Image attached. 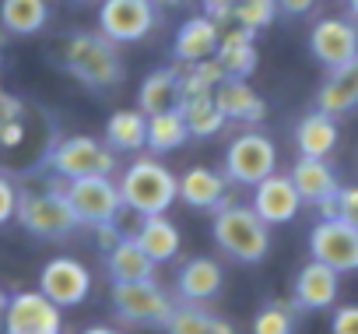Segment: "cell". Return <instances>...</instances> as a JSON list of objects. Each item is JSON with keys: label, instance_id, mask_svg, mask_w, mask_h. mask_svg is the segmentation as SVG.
I'll return each instance as SVG.
<instances>
[{"label": "cell", "instance_id": "obj_12", "mask_svg": "<svg viewBox=\"0 0 358 334\" xmlns=\"http://www.w3.org/2000/svg\"><path fill=\"white\" fill-rule=\"evenodd\" d=\"M39 292L46 299H53L60 309H71V306H81L92 295V274L74 257H53L39 271Z\"/></svg>", "mask_w": 358, "mask_h": 334}, {"label": "cell", "instance_id": "obj_28", "mask_svg": "<svg viewBox=\"0 0 358 334\" xmlns=\"http://www.w3.org/2000/svg\"><path fill=\"white\" fill-rule=\"evenodd\" d=\"M106 144L113 151H137L148 144V116L141 109H116L106 123Z\"/></svg>", "mask_w": 358, "mask_h": 334}, {"label": "cell", "instance_id": "obj_23", "mask_svg": "<svg viewBox=\"0 0 358 334\" xmlns=\"http://www.w3.org/2000/svg\"><path fill=\"white\" fill-rule=\"evenodd\" d=\"M134 239L141 243V250L155 260V264H165L179 253V246H183V236H179L176 222L165 218V215H148L137 222V232Z\"/></svg>", "mask_w": 358, "mask_h": 334}, {"label": "cell", "instance_id": "obj_1", "mask_svg": "<svg viewBox=\"0 0 358 334\" xmlns=\"http://www.w3.org/2000/svg\"><path fill=\"white\" fill-rule=\"evenodd\" d=\"M64 183L60 176L46 173L39 190H18V225L39 239H67L78 229V218L64 197Z\"/></svg>", "mask_w": 358, "mask_h": 334}, {"label": "cell", "instance_id": "obj_8", "mask_svg": "<svg viewBox=\"0 0 358 334\" xmlns=\"http://www.w3.org/2000/svg\"><path fill=\"white\" fill-rule=\"evenodd\" d=\"M113 309L127 323L165 327L176 306L158 288V281H113Z\"/></svg>", "mask_w": 358, "mask_h": 334}, {"label": "cell", "instance_id": "obj_5", "mask_svg": "<svg viewBox=\"0 0 358 334\" xmlns=\"http://www.w3.org/2000/svg\"><path fill=\"white\" fill-rule=\"evenodd\" d=\"M43 169L60 176V180H81V176H113L116 173V151L88 134H74L57 141L46 158H43Z\"/></svg>", "mask_w": 358, "mask_h": 334}, {"label": "cell", "instance_id": "obj_37", "mask_svg": "<svg viewBox=\"0 0 358 334\" xmlns=\"http://www.w3.org/2000/svg\"><path fill=\"white\" fill-rule=\"evenodd\" d=\"M330 334H358V306H337L330 320Z\"/></svg>", "mask_w": 358, "mask_h": 334}, {"label": "cell", "instance_id": "obj_30", "mask_svg": "<svg viewBox=\"0 0 358 334\" xmlns=\"http://www.w3.org/2000/svg\"><path fill=\"white\" fill-rule=\"evenodd\" d=\"M225 81V71L218 60H194V64H179V99H194V95H215V88Z\"/></svg>", "mask_w": 358, "mask_h": 334}, {"label": "cell", "instance_id": "obj_17", "mask_svg": "<svg viewBox=\"0 0 358 334\" xmlns=\"http://www.w3.org/2000/svg\"><path fill=\"white\" fill-rule=\"evenodd\" d=\"M288 176H292L302 204H316L320 208L323 201L337 197V190H341V183H337L334 169L327 165V158H306V155H299V162L292 165Z\"/></svg>", "mask_w": 358, "mask_h": 334}, {"label": "cell", "instance_id": "obj_2", "mask_svg": "<svg viewBox=\"0 0 358 334\" xmlns=\"http://www.w3.org/2000/svg\"><path fill=\"white\" fill-rule=\"evenodd\" d=\"M211 236L218 250L239 264H260L271 253V225L250 204H222L215 211Z\"/></svg>", "mask_w": 358, "mask_h": 334}, {"label": "cell", "instance_id": "obj_24", "mask_svg": "<svg viewBox=\"0 0 358 334\" xmlns=\"http://www.w3.org/2000/svg\"><path fill=\"white\" fill-rule=\"evenodd\" d=\"M106 267L113 281H155V260L141 250V243L134 236H123L109 253H106Z\"/></svg>", "mask_w": 358, "mask_h": 334}, {"label": "cell", "instance_id": "obj_19", "mask_svg": "<svg viewBox=\"0 0 358 334\" xmlns=\"http://www.w3.org/2000/svg\"><path fill=\"white\" fill-rule=\"evenodd\" d=\"M179 197L197 211H218L222 204H229V187H225L222 173L194 165V169H187L179 176Z\"/></svg>", "mask_w": 358, "mask_h": 334}, {"label": "cell", "instance_id": "obj_20", "mask_svg": "<svg viewBox=\"0 0 358 334\" xmlns=\"http://www.w3.org/2000/svg\"><path fill=\"white\" fill-rule=\"evenodd\" d=\"M215 102L222 109L225 120H239V123H260L267 120V102L246 85V78H225L215 88Z\"/></svg>", "mask_w": 358, "mask_h": 334}, {"label": "cell", "instance_id": "obj_43", "mask_svg": "<svg viewBox=\"0 0 358 334\" xmlns=\"http://www.w3.org/2000/svg\"><path fill=\"white\" fill-rule=\"evenodd\" d=\"M8 299H11V295L0 288V334H4V320H8Z\"/></svg>", "mask_w": 358, "mask_h": 334}, {"label": "cell", "instance_id": "obj_27", "mask_svg": "<svg viewBox=\"0 0 358 334\" xmlns=\"http://www.w3.org/2000/svg\"><path fill=\"white\" fill-rule=\"evenodd\" d=\"M50 22L46 0H0V25L11 36H36Z\"/></svg>", "mask_w": 358, "mask_h": 334}, {"label": "cell", "instance_id": "obj_18", "mask_svg": "<svg viewBox=\"0 0 358 334\" xmlns=\"http://www.w3.org/2000/svg\"><path fill=\"white\" fill-rule=\"evenodd\" d=\"M176 292H179L183 302H197V306L211 302L222 292V267H218V260H211V257L187 260L183 267H179V274H176Z\"/></svg>", "mask_w": 358, "mask_h": 334}, {"label": "cell", "instance_id": "obj_48", "mask_svg": "<svg viewBox=\"0 0 358 334\" xmlns=\"http://www.w3.org/2000/svg\"><path fill=\"white\" fill-rule=\"evenodd\" d=\"M74 4H85V0H74Z\"/></svg>", "mask_w": 358, "mask_h": 334}, {"label": "cell", "instance_id": "obj_21", "mask_svg": "<svg viewBox=\"0 0 358 334\" xmlns=\"http://www.w3.org/2000/svg\"><path fill=\"white\" fill-rule=\"evenodd\" d=\"M316 109H323L330 116H344V113L358 109V57L330 71V78L323 81V88L316 95Z\"/></svg>", "mask_w": 358, "mask_h": 334}, {"label": "cell", "instance_id": "obj_22", "mask_svg": "<svg viewBox=\"0 0 358 334\" xmlns=\"http://www.w3.org/2000/svg\"><path fill=\"white\" fill-rule=\"evenodd\" d=\"M253 36H257V32H250V29H243V25L222 32L215 60L222 64L225 78H250V74L257 71V46H253Z\"/></svg>", "mask_w": 358, "mask_h": 334}, {"label": "cell", "instance_id": "obj_44", "mask_svg": "<svg viewBox=\"0 0 358 334\" xmlns=\"http://www.w3.org/2000/svg\"><path fill=\"white\" fill-rule=\"evenodd\" d=\"M85 334H120V330H113V327H88Z\"/></svg>", "mask_w": 358, "mask_h": 334}, {"label": "cell", "instance_id": "obj_33", "mask_svg": "<svg viewBox=\"0 0 358 334\" xmlns=\"http://www.w3.org/2000/svg\"><path fill=\"white\" fill-rule=\"evenodd\" d=\"M211 327H215V313L201 309L197 302H183L172 309L165 334H211Z\"/></svg>", "mask_w": 358, "mask_h": 334}, {"label": "cell", "instance_id": "obj_10", "mask_svg": "<svg viewBox=\"0 0 358 334\" xmlns=\"http://www.w3.org/2000/svg\"><path fill=\"white\" fill-rule=\"evenodd\" d=\"M155 29V0H106L99 8V32L109 43H141Z\"/></svg>", "mask_w": 358, "mask_h": 334}, {"label": "cell", "instance_id": "obj_31", "mask_svg": "<svg viewBox=\"0 0 358 334\" xmlns=\"http://www.w3.org/2000/svg\"><path fill=\"white\" fill-rule=\"evenodd\" d=\"M179 113H183L190 137H215L225 127V116L215 102V95H194V99H179Z\"/></svg>", "mask_w": 358, "mask_h": 334}, {"label": "cell", "instance_id": "obj_16", "mask_svg": "<svg viewBox=\"0 0 358 334\" xmlns=\"http://www.w3.org/2000/svg\"><path fill=\"white\" fill-rule=\"evenodd\" d=\"M218 39H222V29L215 18L208 15H194L179 25L176 32V43H172V53L179 64H194V60H208L218 53Z\"/></svg>", "mask_w": 358, "mask_h": 334}, {"label": "cell", "instance_id": "obj_4", "mask_svg": "<svg viewBox=\"0 0 358 334\" xmlns=\"http://www.w3.org/2000/svg\"><path fill=\"white\" fill-rule=\"evenodd\" d=\"M120 197H123V208L141 218L165 215L169 204L179 197V180L158 158H134L120 176Z\"/></svg>", "mask_w": 358, "mask_h": 334}, {"label": "cell", "instance_id": "obj_40", "mask_svg": "<svg viewBox=\"0 0 358 334\" xmlns=\"http://www.w3.org/2000/svg\"><path fill=\"white\" fill-rule=\"evenodd\" d=\"M25 141V127H22V120H11L4 130H0V148H18Z\"/></svg>", "mask_w": 358, "mask_h": 334}, {"label": "cell", "instance_id": "obj_47", "mask_svg": "<svg viewBox=\"0 0 358 334\" xmlns=\"http://www.w3.org/2000/svg\"><path fill=\"white\" fill-rule=\"evenodd\" d=\"M165 4H176V0H165Z\"/></svg>", "mask_w": 358, "mask_h": 334}, {"label": "cell", "instance_id": "obj_36", "mask_svg": "<svg viewBox=\"0 0 358 334\" xmlns=\"http://www.w3.org/2000/svg\"><path fill=\"white\" fill-rule=\"evenodd\" d=\"M337 218H344L351 229H358V187L337 190Z\"/></svg>", "mask_w": 358, "mask_h": 334}, {"label": "cell", "instance_id": "obj_9", "mask_svg": "<svg viewBox=\"0 0 358 334\" xmlns=\"http://www.w3.org/2000/svg\"><path fill=\"white\" fill-rule=\"evenodd\" d=\"M309 253L337 274H351L358 271V229L344 218H320L309 232Z\"/></svg>", "mask_w": 358, "mask_h": 334}, {"label": "cell", "instance_id": "obj_11", "mask_svg": "<svg viewBox=\"0 0 358 334\" xmlns=\"http://www.w3.org/2000/svg\"><path fill=\"white\" fill-rule=\"evenodd\" d=\"M4 334H64V316L53 299L36 292H15L8 299Z\"/></svg>", "mask_w": 358, "mask_h": 334}, {"label": "cell", "instance_id": "obj_32", "mask_svg": "<svg viewBox=\"0 0 358 334\" xmlns=\"http://www.w3.org/2000/svg\"><path fill=\"white\" fill-rule=\"evenodd\" d=\"M295 302L288 299H271L257 320H253V334H295Z\"/></svg>", "mask_w": 358, "mask_h": 334}, {"label": "cell", "instance_id": "obj_35", "mask_svg": "<svg viewBox=\"0 0 358 334\" xmlns=\"http://www.w3.org/2000/svg\"><path fill=\"white\" fill-rule=\"evenodd\" d=\"M15 211H18V187L11 176L0 173V225H8L15 218Z\"/></svg>", "mask_w": 358, "mask_h": 334}, {"label": "cell", "instance_id": "obj_15", "mask_svg": "<svg viewBox=\"0 0 358 334\" xmlns=\"http://www.w3.org/2000/svg\"><path fill=\"white\" fill-rule=\"evenodd\" d=\"M337 288H341V274L320 260H309L299 274H295V285H292V302L306 313H316V309H330L337 302Z\"/></svg>", "mask_w": 358, "mask_h": 334}, {"label": "cell", "instance_id": "obj_29", "mask_svg": "<svg viewBox=\"0 0 358 334\" xmlns=\"http://www.w3.org/2000/svg\"><path fill=\"white\" fill-rule=\"evenodd\" d=\"M190 141V127L183 120V113L176 109H165V113H155L148 116V148L151 151H176V148H183Z\"/></svg>", "mask_w": 358, "mask_h": 334}, {"label": "cell", "instance_id": "obj_39", "mask_svg": "<svg viewBox=\"0 0 358 334\" xmlns=\"http://www.w3.org/2000/svg\"><path fill=\"white\" fill-rule=\"evenodd\" d=\"M201 4H204V15H208V18H215V22L222 25V22H229V18H232L236 0H201Z\"/></svg>", "mask_w": 358, "mask_h": 334}, {"label": "cell", "instance_id": "obj_46", "mask_svg": "<svg viewBox=\"0 0 358 334\" xmlns=\"http://www.w3.org/2000/svg\"><path fill=\"white\" fill-rule=\"evenodd\" d=\"M0 60H4V39H0Z\"/></svg>", "mask_w": 358, "mask_h": 334}, {"label": "cell", "instance_id": "obj_7", "mask_svg": "<svg viewBox=\"0 0 358 334\" xmlns=\"http://www.w3.org/2000/svg\"><path fill=\"white\" fill-rule=\"evenodd\" d=\"M64 197H67L78 225H102V222H113L116 215H123L120 183H113L109 176L67 180L64 183Z\"/></svg>", "mask_w": 358, "mask_h": 334}, {"label": "cell", "instance_id": "obj_13", "mask_svg": "<svg viewBox=\"0 0 358 334\" xmlns=\"http://www.w3.org/2000/svg\"><path fill=\"white\" fill-rule=\"evenodd\" d=\"M309 50L323 67H341L358 57V29L344 18H320L309 32Z\"/></svg>", "mask_w": 358, "mask_h": 334}, {"label": "cell", "instance_id": "obj_41", "mask_svg": "<svg viewBox=\"0 0 358 334\" xmlns=\"http://www.w3.org/2000/svg\"><path fill=\"white\" fill-rule=\"evenodd\" d=\"M313 8H316V0H278V11H285V15H292V18L309 15Z\"/></svg>", "mask_w": 358, "mask_h": 334}, {"label": "cell", "instance_id": "obj_38", "mask_svg": "<svg viewBox=\"0 0 358 334\" xmlns=\"http://www.w3.org/2000/svg\"><path fill=\"white\" fill-rule=\"evenodd\" d=\"M22 113H25V106H22V99H18V95L0 92V130H4L11 120H22Z\"/></svg>", "mask_w": 358, "mask_h": 334}, {"label": "cell", "instance_id": "obj_34", "mask_svg": "<svg viewBox=\"0 0 358 334\" xmlns=\"http://www.w3.org/2000/svg\"><path fill=\"white\" fill-rule=\"evenodd\" d=\"M232 18H236V25H243L250 32H260L278 18V0H236Z\"/></svg>", "mask_w": 358, "mask_h": 334}, {"label": "cell", "instance_id": "obj_26", "mask_svg": "<svg viewBox=\"0 0 358 334\" xmlns=\"http://www.w3.org/2000/svg\"><path fill=\"white\" fill-rule=\"evenodd\" d=\"M295 144H299V155H306V158H327L337 148V123H334V116L323 113V109L302 116V123L295 127Z\"/></svg>", "mask_w": 358, "mask_h": 334}, {"label": "cell", "instance_id": "obj_6", "mask_svg": "<svg viewBox=\"0 0 358 334\" xmlns=\"http://www.w3.org/2000/svg\"><path fill=\"white\" fill-rule=\"evenodd\" d=\"M274 169H278V148L267 134L246 130L225 151V180H232L239 187H257Z\"/></svg>", "mask_w": 358, "mask_h": 334}, {"label": "cell", "instance_id": "obj_25", "mask_svg": "<svg viewBox=\"0 0 358 334\" xmlns=\"http://www.w3.org/2000/svg\"><path fill=\"white\" fill-rule=\"evenodd\" d=\"M176 106H179V67L151 71L137 88V109L144 116H155V113H165Z\"/></svg>", "mask_w": 358, "mask_h": 334}, {"label": "cell", "instance_id": "obj_3", "mask_svg": "<svg viewBox=\"0 0 358 334\" xmlns=\"http://www.w3.org/2000/svg\"><path fill=\"white\" fill-rule=\"evenodd\" d=\"M60 64L64 71L81 81L85 88H113L123 81V60L116 53V43H109L102 32H78L64 43V53H60Z\"/></svg>", "mask_w": 358, "mask_h": 334}, {"label": "cell", "instance_id": "obj_45", "mask_svg": "<svg viewBox=\"0 0 358 334\" xmlns=\"http://www.w3.org/2000/svg\"><path fill=\"white\" fill-rule=\"evenodd\" d=\"M348 8H351V18L358 22V0H348Z\"/></svg>", "mask_w": 358, "mask_h": 334}, {"label": "cell", "instance_id": "obj_42", "mask_svg": "<svg viewBox=\"0 0 358 334\" xmlns=\"http://www.w3.org/2000/svg\"><path fill=\"white\" fill-rule=\"evenodd\" d=\"M211 334H236V327H232L229 320H222V316H215V327H211Z\"/></svg>", "mask_w": 358, "mask_h": 334}, {"label": "cell", "instance_id": "obj_14", "mask_svg": "<svg viewBox=\"0 0 358 334\" xmlns=\"http://www.w3.org/2000/svg\"><path fill=\"white\" fill-rule=\"evenodd\" d=\"M267 225H285L299 215L302 208V197L292 183V176H281V173H271L267 180H260L253 187V204H250Z\"/></svg>", "mask_w": 358, "mask_h": 334}]
</instances>
